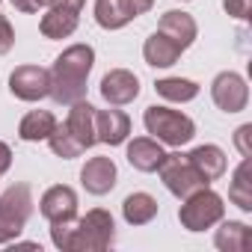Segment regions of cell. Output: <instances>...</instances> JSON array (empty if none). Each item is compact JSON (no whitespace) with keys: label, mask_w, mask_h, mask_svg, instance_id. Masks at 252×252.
<instances>
[{"label":"cell","mask_w":252,"mask_h":252,"mask_svg":"<svg viewBox=\"0 0 252 252\" xmlns=\"http://www.w3.org/2000/svg\"><path fill=\"white\" fill-rule=\"evenodd\" d=\"M228 202L237 205L243 214L252 211V158H243L237 163V169L231 172L228 181Z\"/></svg>","instance_id":"ffe728a7"},{"label":"cell","mask_w":252,"mask_h":252,"mask_svg":"<svg viewBox=\"0 0 252 252\" xmlns=\"http://www.w3.org/2000/svg\"><path fill=\"white\" fill-rule=\"evenodd\" d=\"M33 205L30 184H12L0 193V246L21 237L27 220L33 217Z\"/></svg>","instance_id":"3957f363"},{"label":"cell","mask_w":252,"mask_h":252,"mask_svg":"<svg viewBox=\"0 0 252 252\" xmlns=\"http://www.w3.org/2000/svg\"><path fill=\"white\" fill-rule=\"evenodd\" d=\"M12 45H15V27L9 24V18H6L3 12H0V57L9 54Z\"/></svg>","instance_id":"f1b7e54d"},{"label":"cell","mask_w":252,"mask_h":252,"mask_svg":"<svg viewBox=\"0 0 252 252\" xmlns=\"http://www.w3.org/2000/svg\"><path fill=\"white\" fill-rule=\"evenodd\" d=\"M119 181V169L110 158H89L86 166L80 169V184L92 196H107Z\"/></svg>","instance_id":"7c38bea8"},{"label":"cell","mask_w":252,"mask_h":252,"mask_svg":"<svg viewBox=\"0 0 252 252\" xmlns=\"http://www.w3.org/2000/svg\"><path fill=\"white\" fill-rule=\"evenodd\" d=\"M155 92L169 104H187L199 95V83L190 77H160L155 83Z\"/></svg>","instance_id":"cb8c5ba5"},{"label":"cell","mask_w":252,"mask_h":252,"mask_svg":"<svg viewBox=\"0 0 252 252\" xmlns=\"http://www.w3.org/2000/svg\"><path fill=\"white\" fill-rule=\"evenodd\" d=\"M234 146L243 158H252V125H240V128L234 131Z\"/></svg>","instance_id":"83f0119b"},{"label":"cell","mask_w":252,"mask_h":252,"mask_svg":"<svg viewBox=\"0 0 252 252\" xmlns=\"http://www.w3.org/2000/svg\"><path fill=\"white\" fill-rule=\"evenodd\" d=\"M220 228L214 231V246L220 252H249L252 246V228L240 220H220Z\"/></svg>","instance_id":"2e32d148"},{"label":"cell","mask_w":252,"mask_h":252,"mask_svg":"<svg viewBox=\"0 0 252 252\" xmlns=\"http://www.w3.org/2000/svg\"><path fill=\"white\" fill-rule=\"evenodd\" d=\"M143 125H146V131L160 146H172V149H181V146H187L196 137V122L187 113L172 110V107H163V104L146 107Z\"/></svg>","instance_id":"7a4b0ae2"},{"label":"cell","mask_w":252,"mask_h":252,"mask_svg":"<svg viewBox=\"0 0 252 252\" xmlns=\"http://www.w3.org/2000/svg\"><path fill=\"white\" fill-rule=\"evenodd\" d=\"M95 137L104 146H122L131 137V116L116 107L95 110Z\"/></svg>","instance_id":"30bf717a"},{"label":"cell","mask_w":252,"mask_h":252,"mask_svg":"<svg viewBox=\"0 0 252 252\" xmlns=\"http://www.w3.org/2000/svg\"><path fill=\"white\" fill-rule=\"evenodd\" d=\"M0 3H3V0H0Z\"/></svg>","instance_id":"e575fe53"},{"label":"cell","mask_w":252,"mask_h":252,"mask_svg":"<svg viewBox=\"0 0 252 252\" xmlns=\"http://www.w3.org/2000/svg\"><path fill=\"white\" fill-rule=\"evenodd\" d=\"M181 48L172 42V39H166L163 33H152L146 42H143V60L152 65V68H169V65H175L178 60H181Z\"/></svg>","instance_id":"ac0fdd59"},{"label":"cell","mask_w":252,"mask_h":252,"mask_svg":"<svg viewBox=\"0 0 252 252\" xmlns=\"http://www.w3.org/2000/svg\"><path fill=\"white\" fill-rule=\"evenodd\" d=\"M9 3L18 9V12H39V6H36V0H9Z\"/></svg>","instance_id":"d6a6232c"},{"label":"cell","mask_w":252,"mask_h":252,"mask_svg":"<svg viewBox=\"0 0 252 252\" xmlns=\"http://www.w3.org/2000/svg\"><path fill=\"white\" fill-rule=\"evenodd\" d=\"M77 228V217H68V220H57L51 222V243L63 252H68V243H71V234Z\"/></svg>","instance_id":"484cf974"},{"label":"cell","mask_w":252,"mask_h":252,"mask_svg":"<svg viewBox=\"0 0 252 252\" xmlns=\"http://www.w3.org/2000/svg\"><path fill=\"white\" fill-rule=\"evenodd\" d=\"M181 3H190V0H181Z\"/></svg>","instance_id":"836d02e7"},{"label":"cell","mask_w":252,"mask_h":252,"mask_svg":"<svg viewBox=\"0 0 252 252\" xmlns=\"http://www.w3.org/2000/svg\"><path fill=\"white\" fill-rule=\"evenodd\" d=\"M101 98L110 104V107H125L140 98V77L128 68H110L104 77H101Z\"/></svg>","instance_id":"9c48e42d"},{"label":"cell","mask_w":252,"mask_h":252,"mask_svg":"<svg viewBox=\"0 0 252 252\" xmlns=\"http://www.w3.org/2000/svg\"><path fill=\"white\" fill-rule=\"evenodd\" d=\"M95 65V48L92 45H68L51 68V95L57 104H74L86 98V80Z\"/></svg>","instance_id":"6da1fadb"},{"label":"cell","mask_w":252,"mask_h":252,"mask_svg":"<svg viewBox=\"0 0 252 252\" xmlns=\"http://www.w3.org/2000/svg\"><path fill=\"white\" fill-rule=\"evenodd\" d=\"M54 128H57V116L51 110H30L18 125V137L24 143H42L51 137Z\"/></svg>","instance_id":"7402d4cb"},{"label":"cell","mask_w":252,"mask_h":252,"mask_svg":"<svg viewBox=\"0 0 252 252\" xmlns=\"http://www.w3.org/2000/svg\"><path fill=\"white\" fill-rule=\"evenodd\" d=\"M9 92L18 101H27V104H36V101L48 98L51 95V68H42V65H18L9 74Z\"/></svg>","instance_id":"52a82bcc"},{"label":"cell","mask_w":252,"mask_h":252,"mask_svg":"<svg viewBox=\"0 0 252 252\" xmlns=\"http://www.w3.org/2000/svg\"><path fill=\"white\" fill-rule=\"evenodd\" d=\"M68 107L71 110H68V116H65L63 125L68 128V134L77 140V146L86 152V149H92L98 143V137H95V107L86 98H80V101H74Z\"/></svg>","instance_id":"8fae6325"},{"label":"cell","mask_w":252,"mask_h":252,"mask_svg":"<svg viewBox=\"0 0 252 252\" xmlns=\"http://www.w3.org/2000/svg\"><path fill=\"white\" fill-rule=\"evenodd\" d=\"M158 33H163V36L172 39L181 51H187V48L196 42V36H199V24H196V18H193L190 12H184V9H169V12L160 15Z\"/></svg>","instance_id":"5bb4252c"},{"label":"cell","mask_w":252,"mask_h":252,"mask_svg":"<svg viewBox=\"0 0 252 252\" xmlns=\"http://www.w3.org/2000/svg\"><path fill=\"white\" fill-rule=\"evenodd\" d=\"M125 158H128V163H131L137 172H158V166L163 163L166 152H163V146H160L155 137H137V140L128 143Z\"/></svg>","instance_id":"9a60e30c"},{"label":"cell","mask_w":252,"mask_h":252,"mask_svg":"<svg viewBox=\"0 0 252 252\" xmlns=\"http://www.w3.org/2000/svg\"><path fill=\"white\" fill-rule=\"evenodd\" d=\"M211 98L222 113H243L249 104V86L237 71H220L211 80Z\"/></svg>","instance_id":"ba28073f"},{"label":"cell","mask_w":252,"mask_h":252,"mask_svg":"<svg viewBox=\"0 0 252 252\" xmlns=\"http://www.w3.org/2000/svg\"><path fill=\"white\" fill-rule=\"evenodd\" d=\"M9 166H12V149L0 140V175L3 172H9Z\"/></svg>","instance_id":"1f68e13d"},{"label":"cell","mask_w":252,"mask_h":252,"mask_svg":"<svg viewBox=\"0 0 252 252\" xmlns=\"http://www.w3.org/2000/svg\"><path fill=\"white\" fill-rule=\"evenodd\" d=\"M39 214H42L48 222L77 217V193H74L68 184H54V187H48V190L42 193V199H39Z\"/></svg>","instance_id":"4fadbf2b"},{"label":"cell","mask_w":252,"mask_h":252,"mask_svg":"<svg viewBox=\"0 0 252 252\" xmlns=\"http://www.w3.org/2000/svg\"><path fill=\"white\" fill-rule=\"evenodd\" d=\"M86 0H36V6L39 9H57V6H65V9H83Z\"/></svg>","instance_id":"f546056e"},{"label":"cell","mask_w":252,"mask_h":252,"mask_svg":"<svg viewBox=\"0 0 252 252\" xmlns=\"http://www.w3.org/2000/svg\"><path fill=\"white\" fill-rule=\"evenodd\" d=\"M222 9H225V15H231L237 21H249V15H252V0H222Z\"/></svg>","instance_id":"4316f807"},{"label":"cell","mask_w":252,"mask_h":252,"mask_svg":"<svg viewBox=\"0 0 252 252\" xmlns=\"http://www.w3.org/2000/svg\"><path fill=\"white\" fill-rule=\"evenodd\" d=\"M158 211H160V205L152 193H131L122 202V217L128 225H149L158 217Z\"/></svg>","instance_id":"44dd1931"},{"label":"cell","mask_w":252,"mask_h":252,"mask_svg":"<svg viewBox=\"0 0 252 252\" xmlns=\"http://www.w3.org/2000/svg\"><path fill=\"white\" fill-rule=\"evenodd\" d=\"M45 143H48L51 152H54L57 158H63V160H74V158L83 155V149L77 146V140L68 134V128H65V125H60V122H57V128L51 131V137H48Z\"/></svg>","instance_id":"d4e9b609"},{"label":"cell","mask_w":252,"mask_h":252,"mask_svg":"<svg viewBox=\"0 0 252 252\" xmlns=\"http://www.w3.org/2000/svg\"><path fill=\"white\" fill-rule=\"evenodd\" d=\"M116 240V220L104 208L86 211V217L77 220V228L71 234L68 252H104Z\"/></svg>","instance_id":"277c9868"},{"label":"cell","mask_w":252,"mask_h":252,"mask_svg":"<svg viewBox=\"0 0 252 252\" xmlns=\"http://www.w3.org/2000/svg\"><path fill=\"white\" fill-rule=\"evenodd\" d=\"M80 24V12L77 9H65V6H57V9H45L42 21H39V30L45 39H68Z\"/></svg>","instance_id":"d6986e66"},{"label":"cell","mask_w":252,"mask_h":252,"mask_svg":"<svg viewBox=\"0 0 252 252\" xmlns=\"http://www.w3.org/2000/svg\"><path fill=\"white\" fill-rule=\"evenodd\" d=\"M125 3H128V9L134 12V18H140V15H146V12H152L155 0H125Z\"/></svg>","instance_id":"4dcf8cb0"},{"label":"cell","mask_w":252,"mask_h":252,"mask_svg":"<svg viewBox=\"0 0 252 252\" xmlns=\"http://www.w3.org/2000/svg\"><path fill=\"white\" fill-rule=\"evenodd\" d=\"M190 163L199 169V175L211 184V181H220L222 175H225V169H228V160H225V152L220 149V146H214V143H205V146H196L190 155Z\"/></svg>","instance_id":"e0dca14e"},{"label":"cell","mask_w":252,"mask_h":252,"mask_svg":"<svg viewBox=\"0 0 252 252\" xmlns=\"http://www.w3.org/2000/svg\"><path fill=\"white\" fill-rule=\"evenodd\" d=\"M184 205L178 208V222L181 228L187 231H205V228H214L222 217H225V199L211 190V187H202L196 193H190L187 199H181Z\"/></svg>","instance_id":"5b68a950"},{"label":"cell","mask_w":252,"mask_h":252,"mask_svg":"<svg viewBox=\"0 0 252 252\" xmlns=\"http://www.w3.org/2000/svg\"><path fill=\"white\" fill-rule=\"evenodd\" d=\"M158 172H160L163 187H166L175 199H187L190 193H196V190H202V187H211V184L199 175V169L190 163V158L181 155V152L166 155L163 163L158 166Z\"/></svg>","instance_id":"8992f818"},{"label":"cell","mask_w":252,"mask_h":252,"mask_svg":"<svg viewBox=\"0 0 252 252\" xmlns=\"http://www.w3.org/2000/svg\"><path fill=\"white\" fill-rule=\"evenodd\" d=\"M134 21V12L125 0H95V24L101 30H122Z\"/></svg>","instance_id":"603a6c76"}]
</instances>
